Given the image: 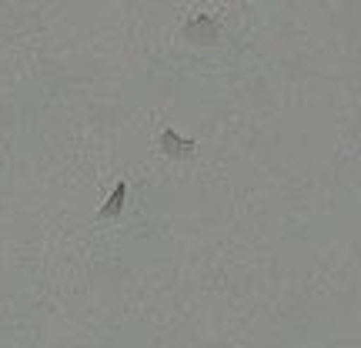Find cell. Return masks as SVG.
Returning <instances> with one entry per match:
<instances>
[{"instance_id": "1", "label": "cell", "mask_w": 361, "mask_h": 348, "mask_svg": "<svg viewBox=\"0 0 361 348\" xmlns=\"http://www.w3.org/2000/svg\"><path fill=\"white\" fill-rule=\"evenodd\" d=\"M218 37H221V27L207 13H197L191 24L184 27V40H191V44H214Z\"/></svg>"}, {"instance_id": "2", "label": "cell", "mask_w": 361, "mask_h": 348, "mask_svg": "<svg viewBox=\"0 0 361 348\" xmlns=\"http://www.w3.org/2000/svg\"><path fill=\"white\" fill-rule=\"evenodd\" d=\"M124 201H128V181H117L114 191H111V198H107V201L101 205V211H97V218L101 221L117 218V215L124 211Z\"/></svg>"}, {"instance_id": "3", "label": "cell", "mask_w": 361, "mask_h": 348, "mask_svg": "<svg viewBox=\"0 0 361 348\" xmlns=\"http://www.w3.org/2000/svg\"><path fill=\"white\" fill-rule=\"evenodd\" d=\"M157 148L164 151V155H171V157H191L194 155V141H184V138H178L174 131H164L161 138H157Z\"/></svg>"}]
</instances>
